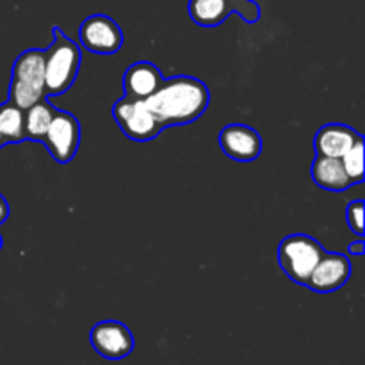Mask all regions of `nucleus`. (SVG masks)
Returning a JSON list of instances; mask_svg holds the SVG:
<instances>
[{
  "instance_id": "nucleus-1",
  "label": "nucleus",
  "mask_w": 365,
  "mask_h": 365,
  "mask_svg": "<svg viewBox=\"0 0 365 365\" xmlns=\"http://www.w3.org/2000/svg\"><path fill=\"white\" fill-rule=\"evenodd\" d=\"M145 103L164 128L184 127L203 116L210 103V91L200 78L177 75L164 78Z\"/></svg>"
},
{
  "instance_id": "nucleus-2",
  "label": "nucleus",
  "mask_w": 365,
  "mask_h": 365,
  "mask_svg": "<svg viewBox=\"0 0 365 365\" xmlns=\"http://www.w3.org/2000/svg\"><path fill=\"white\" fill-rule=\"evenodd\" d=\"M52 34V43L45 50V93L46 96H59L77 81L82 53L77 43L59 27H53Z\"/></svg>"
},
{
  "instance_id": "nucleus-3",
  "label": "nucleus",
  "mask_w": 365,
  "mask_h": 365,
  "mask_svg": "<svg viewBox=\"0 0 365 365\" xmlns=\"http://www.w3.org/2000/svg\"><path fill=\"white\" fill-rule=\"evenodd\" d=\"M46 98L45 93V50L29 48L16 57L11 71L9 102L27 110L39 100Z\"/></svg>"
},
{
  "instance_id": "nucleus-4",
  "label": "nucleus",
  "mask_w": 365,
  "mask_h": 365,
  "mask_svg": "<svg viewBox=\"0 0 365 365\" xmlns=\"http://www.w3.org/2000/svg\"><path fill=\"white\" fill-rule=\"evenodd\" d=\"M327 250L307 234H291L278 245V264L282 271L298 285H307L317 262Z\"/></svg>"
},
{
  "instance_id": "nucleus-5",
  "label": "nucleus",
  "mask_w": 365,
  "mask_h": 365,
  "mask_svg": "<svg viewBox=\"0 0 365 365\" xmlns=\"http://www.w3.org/2000/svg\"><path fill=\"white\" fill-rule=\"evenodd\" d=\"M189 18L205 29L220 27L230 14L237 13L246 24L260 20V6L255 0H189Z\"/></svg>"
},
{
  "instance_id": "nucleus-6",
  "label": "nucleus",
  "mask_w": 365,
  "mask_h": 365,
  "mask_svg": "<svg viewBox=\"0 0 365 365\" xmlns=\"http://www.w3.org/2000/svg\"><path fill=\"white\" fill-rule=\"evenodd\" d=\"M113 118L120 130L135 143L152 141L164 130L145 100H128L123 96L113 106Z\"/></svg>"
},
{
  "instance_id": "nucleus-7",
  "label": "nucleus",
  "mask_w": 365,
  "mask_h": 365,
  "mask_svg": "<svg viewBox=\"0 0 365 365\" xmlns=\"http://www.w3.org/2000/svg\"><path fill=\"white\" fill-rule=\"evenodd\" d=\"M81 123L77 118L66 110H57L46 132L43 145L48 150L50 157L59 164H68L77 155L81 146Z\"/></svg>"
},
{
  "instance_id": "nucleus-8",
  "label": "nucleus",
  "mask_w": 365,
  "mask_h": 365,
  "mask_svg": "<svg viewBox=\"0 0 365 365\" xmlns=\"http://www.w3.org/2000/svg\"><path fill=\"white\" fill-rule=\"evenodd\" d=\"M78 39L88 52L113 56L123 45V31L107 14H91L78 27Z\"/></svg>"
},
{
  "instance_id": "nucleus-9",
  "label": "nucleus",
  "mask_w": 365,
  "mask_h": 365,
  "mask_svg": "<svg viewBox=\"0 0 365 365\" xmlns=\"http://www.w3.org/2000/svg\"><path fill=\"white\" fill-rule=\"evenodd\" d=\"M93 349L106 360H123L134 351V335L120 321H100L89 331Z\"/></svg>"
},
{
  "instance_id": "nucleus-10",
  "label": "nucleus",
  "mask_w": 365,
  "mask_h": 365,
  "mask_svg": "<svg viewBox=\"0 0 365 365\" xmlns=\"http://www.w3.org/2000/svg\"><path fill=\"white\" fill-rule=\"evenodd\" d=\"M217 143L225 155L237 163H252L262 153V138L259 132L242 123H230L221 128Z\"/></svg>"
},
{
  "instance_id": "nucleus-11",
  "label": "nucleus",
  "mask_w": 365,
  "mask_h": 365,
  "mask_svg": "<svg viewBox=\"0 0 365 365\" xmlns=\"http://www.w3.org/2000/svg\"><path fill=\"white\" fill-rule=\"evenodd\" d=\"M349 278H351V262L348 257L342 253L327 252L317 262L305 287L319 294H328L344 287Z\"/></svg>"
},
{
  "instance_id": "nucleus-12",
  "label": "nucleus",
  "mask_w": 365,
  "mask_h": 365,
  "mask_svg": "<svg viewBox=\"0 0 365 365\" xmlns=\"http://www.w3.org/2000/svg\"><path fill=\"white\" fill-rule=\"evenodd\" d=\"M159 68L150 61H138L127 68L123 75V93L128 100H146L163 84Z\"/></svg>"
},
{
  "instance_id": "nucleus-13",
  "label": "nucleus",
  "mask_w": 365,
  "mask_h": 365,
  "mask_svg": "<svg viewBox=\"0 0 365 365\" xmlns=\"http://www.w3.org/2000/svg\"><path fill=\"white\" fill-rule=\"evenodd\" d=\"M362 134L344 123H328L317 130L314 138V150L317 155L341 159Z\"/></svg>"
},
{
  "instance_id": "nucleus-14",
  "label": "nucleus",
  "mask_w": 365,
  "mask_h": 365,
  "mask_svg": "<svg viewBox=\"0 0 365 365\" xmlns=\"http://www.w3.org/2000/svg\"><path fill=\"white\" fill-rule=\"evenodd\" d=\"M310 173H312V178L317 187L327 189V191L341 192L351 187V180L346 175L341 159L317 155Z\"/></svg>"
},
{
  "instance_id": "nucleus-15",
  "label": "nucleus",
  "mask_w": 365,
  "mask_h": 365,
  "mask_svg": "<svg viewBox=\"0 0 365 365\" xmlns=\"http://www.w3.org/2000/svg\"><path fill=\"white\" fill-rule=\"evenodd\" d=\"M57 107L52 106L46 98L39 100L34 106L29 107L24 114V128H25V141L43 143L46 132H48L50 123L57 113Z\"/></svg>"
},
{
  "instance_id": "nucleus-16",
  "label": "nucleus",
  "mask_w": 365,
  "mask_h": 365,
  "mask_svg": "<svg viewBox=\"0 0 365 365\" xmlns=\"http://www.w3.org/2000/svg\"><path fill=\"white\" fill-rule=\"evenodd\" d=\"M24 114L25 110L14 106L9 100L0 106V135L6 141V145L25 141Z\"/></svg>"
},
{
  "instance_id": "nucleus-17",
  "label": "nucleus",
  "mask_w": 365,
  "mask_h": 365,
  "mask_svg": "<svg viewBox=\"0 0 365 365\" xmlns=\"http://www.w3.org/2000/svg\"><path fill=\"white\" fill-rule=\"evenodd\" d=\"M341 163L344 166L346 175L351 180V185L362 184L365 171H364V138L360 135L355 145L341 157Z\"/></svg>"
},
{
  "instance_id": "nucleus-18",
  "label": "nucleus",
  "mask_w": 365,
  "mask_h": 365,
  "mask_svg": "<svg viewBox=\"0 0 365 365\" xmlns=\"http://www.w3.org/2000/svg\"><path fill=\"white\" fill-rule=\"evenodd\" d=\"M364 209H365V203L362 202V200L351 202L348 205V209H346V220H348V227L351 228L353 234L359 235L360 239H362L365 234Z\"/></svg>"
},
{
  "instance_id": "nucleus-19",
  "label": "nucleus",
  "mask_w": 365,
  "mask_h": 365,
  "mask_svg": "<svg viewBox=\"0 0 365 365\" xmlns=\"http://www.w3.org/2000/svg\"><path fill=\"white\" fill-rule=\"evenodd\" d=\"M7 217H9V203H7V200L0 195V225L6 223Z\"/></svg>"
},
{
  "instance_id": "nucleus-20",
  "label": "nucleus",
  "mask_w": 365,
  "mask_h": 365,
  "mask_svg": "<svg viewBox=\"0 0 365 365\" xmlns=\"http://www.w3.org/2000/svg\"><path fill=\"white\" fill-rule=\"evenodd\" d=\"M348 252L351 253V255H364L365 253V245L362 239H359L356 242H351V245L348 246Z\"/></svg>"
},
{
  "instance_id": "nucleus-21",
  "label": "nucleus",
  "mask_w": 365,
  "mask_h": 365,
  "mask_svg": "<svg viewBox=\"0 0 365 365\" xmlns=\"http://www.w3.org/2000/svg\"><path fill=\"white\" fill-rule=\"evenodd\" d=\"M4 146H6V141H4L2 135H0V148H4Z\"/></svg>"
},
{
  "instance_id": "nucleus-22",
  "label": "nucleus",
  "mask_w": 365,
  "mask_h": 365,
  "mask_svg": "<svg viewBox=\"0 0 365 365\" xmlns=\"http://www.w3.org/2000/svg\"><path fill=\"white\" fill-rule=\"evenodd\" d=\"M2 246H4V241H2V235H0V250H2Z\"/></svg>"
}]
</instances>
